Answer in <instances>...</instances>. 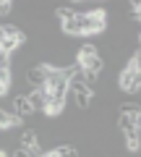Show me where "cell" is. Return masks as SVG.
Segmentation results:
<instances>
[{
	"mask_svg": "<svg viewBox=\"0 0 141 157\" xmlns=\"http://www.w3.org/2000/svg\"><path fill=\"white\" fill-rule=\"evenodd\" d=\"M123 141H125V152H128V155H136V152L141 149L139 131H128V134H123Z\"/></svg>",
	"mask_w": 141,
	"mask_h": 157,
	"instance_id": "ba28073f",
	"label": "cell"
},
{
	"mask_svg": "<svg viewBox=\"0 0 141 157\" xmlns=\"http://www.w3.org/2000/svg\"><path fill=\"white\" fill-rule=\"evenodd\" d=\"M118 131L120 134H128V131H136V118L133 115H118Z\"/></svg>",
	"mask_w": 141,
	"mask_h": 157,
	"instance_id": "9c48e42d",
	"label": "cell"
},
{
	"mask_svg": "<svg viewBox=\"0 0 141 157\" xmlns=\"http://www.w3.org/2000/svg\"><path fill=\"white\" fill-rule=\"evenodd\" d=\"M18 144H21V147H26V149L37 147V144H39V134H37V128H32V126L21 128V134H18Z\"/></svg>",
	"mask_w": 141,
	"mask_h": 157,
	"instance_id": "5b68a950",
	"label": "cell"
},
{
	"mask_svg": "<svg viewBox=\"0 0 141 157\" xmlns=\"http://www.w3.org/2000/svg\"><path fill=\"white\" fill-rule=\"evenodd\" d=\"M123 115H133V118H139V113H141V105L139 102H123V105L118 107Z\"/></svg>",
	"mask_w": 141,
	"mask_h": 157,
	"instance_id": "8fae6325",
	"label": "cell"
},
{
	"mask_svg": "<svg viewBox=\"0 0 141 157\" xmlns=\"http://www.w3.org/2000/svg\"><path fill=\"white\" fill-rule=\"evenodd\" d=\"M91 100H94V92L91 89H81V92H73V102H76V110H89Z\"/></svg>",
	"mask_w": 141,
	"mask_h": 157,
	"instance_id": "52a82bcc",
	"label": "cell"
},
{
	"mask_svg": "<svg viewBox=\"0 0 141 157\" xmlns=\"http://www.w3.org/2000/svg\"><path fill=\"white\" fill-rule=\"evenodd\" d=\"M8 110L13 113V115H18V118H24V121H29V118L34 115V110H32V105H29V100L24 94H13V100H11V107Z\"/></svg>",
	"mask_w": 141,
	"mask_h": 157,
	"instance_id": "3957f363",
	"label": "cell"
},
{
	"mask_svg": "<svg viewBox=\"0 0 141 157\" xmlns=\"http://www.w3.org/2000/svg\"><path fill=\"white\" fill-rule=\"evenodd\" d=\"M45 94H47V92H45ZM63 110H65V97H52V94H47L45 113H42V115H47V118H58V115H63Z\"/></svg>",
	"mask_w": 141,
	"mask_h": 157,
	"instance_id": "277c9868",
	"label": "cell"
},
{
	"mask_svg": "<svg viewBox=\"0 0 141 157\" xmlns=\"http://www.w3.org/2000/svg\"><path fill=\"white\" fill-rule=\"evenodd\" d=\"M76 13H79L76 8H71V6H60V8L55 11V16H58V21H60V24H65V21H71V18H76Z\"/></svg>",
	"mask_w": 141,
	"mask_h": 157,
	"instance_id": "30bf717a",
	"label": "cell"
},
{
	"mask_svg": "<svg viewBox=\"0 0 141 157\" xmlns=\"http://www.w3.org/2000/svg\"><path fill=\"white\" fill-rule=\"evenodd\" d=\"M76 63L81 66V71L86 73H102L105 71V58L97 52V55H76Z\"/></svg>",
	"mask_w": 141,
	"mask_h": 157,
	"instance_id": "7a4b0ae2",
	"label": "cell"
},
{
	"mask_svg": "<svg viewBox=\"0 0 141 157\" xmlns=\"http://www.w3.org/2000/svg\"><path fill=\"white\" fill-rule=\"evenodd\" d=\"M76 21H79V29H81V37H94V34H105V24H107V16H105V11H84L76 16Z\"/></svg>",
	"mask_w": 141,
	"mask_h": 157,
	"instance_id": "6da1fadb",
	"label": "cell"
},
{
	"mask_svg": "<svg viewBox=\"0 0 141 157\" xmlns=\"http://www.w3.org/2000/svg\"><path fill=\"white\" fill-rule=\"evenodd\" d=\"M29 100V105H32V110L39 115V113H45V102H47V94H45V89H34L32 94L26 97Z\"/></svg>",
	"mask_w": 141,
	"mask_h": 157,
	"instance_id": "8992f818",
	"label": "cell"
}]
</instances>
